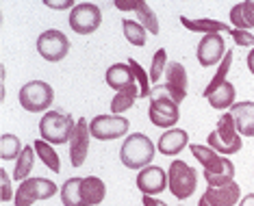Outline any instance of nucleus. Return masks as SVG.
<instances>
[{"label":"nucleus","mask_w":254,"mask_h":206,"mask_svg":"<svg viewBox=\"0 0 254 206\" xmlns=\"http://www.w3.org/2000/svg\"><path fill=\"white\" fill-rule=\"evenodd\" d=\"M189 150L202 165L204 180L209 182V187H226L230 182H235V165L228 156H222L215 150H211L209 146L198 144H191Z\"/></svg>","instance_id":"nucleus-1"},{"label":"nucleus","mask_w":254,"mask_h":206,"mask_svg":"<svg viewBox=\"0 0 254 206\" xmlns=\"http://www.w3.org/2000/svg\"><path fill=\"white\" fill-rule=\"evenodd\" d=\"M157 146L150 141L148 135L143 133H132L124 139L122 148H120V161L128 169H143L152 163Z\"/></svg>","instance_id":"nucleus-2"},{"label":"nucleus","mask_w":254,"mask_h":206,"mask_svg":"<svg viewBox=\"0 0 254 206\" xmlns=\"http://www.w3.org/2000/svg\"><path fill=\"white\" fill-rule=\"evenodd\" d=\"M74 128H76V119L65 111H48L39 119V137L50 146L70 144Z\"/></svg>","instance_id":"nucleus-3"},{"label":"nucleus","mask_w":254,"mask_h":206,"mask_svg":"<svg viewBox=\"0 0 254 206\" xmlns=\"http://www.w3.org/2000/svg\"><path fill=\"white\" fill-rule=\"evenodd\" d=\"M206 144H209L211 150H215L222 156H228V154H237L244 146L241 141V135L235 126V117L230 113H224L222 117L217 119L215 130H211L209 137H206Z\"/></svg>","instance_id":"nucleus-4"},{"label":"nucleus","mask_w":254,"mask_h":206,"mask_svg":"<svg viewBox=\"0 0 254 206\" xmlns=\"http://www.w3.org/2000/svg\"><path fill=\"white\" fill-rule=\"evenodd\" d=\"M150 122L159 128H174L178 122V102L167 94L163 85H154L150 91V108H148Z\"/></svg>","instance_id":"nucleus-5"},{"label":"nucleus","mask_w":254,"mask_h":206,"mask_svg":"<svg viewBox=\"0 0 254 206\" xmlns=\"http://www.w3.org/2000/svg\"><path fill=\"white\" fill-rule=\"evenodd\" d=\"M167 189L176 200H189L198 189V171L185 161H172L167 169Z\"/></svg>","instance_id":"nucleus-6"},{"label":"nucleus","mask_w":254,"mask_h":206,"mask_svg":"<svg viewBox=\"0 0 254 206\" xmlns=\"http://www.w3.org/2000/svg\"><path fill=\"white\" fill-rule=\"evenodd\" d=\"M55 100V89L46 81H31L20 89V104L28 113L48 111Z\"/></svg>","instance_id":"nucleus-7"},{"label":"nucleus","mask_w":254,"mask_h":206,"mask_svg":"<svg viewBox=\"0 0 254 206\" xmlns=\"http://www.w3.org/2000/svg\"><path fill=\"white\" fill-rule=\"evenodd\" d=\"M59 187L48 178H26L15 191V206H33L39 200H50L57 196Z\"/></svg>","instance_id":"nucleus-8"},{"label":"nucleus","mask_w":254,"mask_h":206,"mask_svg":"<svg viewBox=\"0 0 254 206\" xmlns=\"http://www.w3.org/2000/svg\"><path fill=\"white\" fill-rule=\"evenodd\" d=\"M102 24V11L94 2H78L70 11V28L78 35H91Z\"/></svg>","instance_id":"nucleus-9"},{"label":"nucleus","mask_w":254,"mask_h":206,"mask_svg":"<svg viewBox=\"0 0 254 206\" xmlns=\"http://www.w3.org/2000/svg\"><path fill=\"white\" fill-rule=\"evenodd\" d=\"M89 130H91V137L98 141H113L128 133V119L124 115H113V113L96 115L89 122Z\"/></svg>","instance_id":"nucleus-10"},{"label":"nucleus","mask_w":254,"mask_h":206,"mask_svg":"<svg viewBox=\"0 0 254 206\" xmlns=\"http://www.w3.org/2000/svg\"><path fill=\"white\" fill-rule=\"evenodd\" d=\"M37 52L42 54V59L57 63L63 61L70 52V39L63 35L57 28H50V31H44L42 35L37 37Z\"/></svg>","instance_id":"nucleus-11"},{"label":"nucleus","mask_w":254,"mask_h":206,"mask_svg":"<svg viewBox=\"0 0 254 206\" xmlns=\"http://www.w3.org/2000/svg\"><path fill=\"white\" fill-rule=\"evenodd\" d=\"M226 52L228 50H226V44H224V37L219 33H211V35H204L200 39L195 56H198V63L202 67H211L215 63H222Z\"/></svg>","instance_id":"nucleus-12"},{"label":"nucleus","mask_w":254,"mask_h":206,"mask_svg":"<svg viewBox=\"0 0 254 206\" xmlns=\"http://www.w3.org/2000/svg\"><path fill=\"white\" fill-rule=\"evenodd\" d=\"M89 141H91V130H89V122L85 117L76 119V128L72 133L70 139V163L72 167H80L85 163L89 154Z\"/></svg>","instance_id":"nucleus-13"},{"label":"nucleus","mask_w":254,"mask_h":206,"mask_svg":"<svg viewBox=\"0 0 254 206\" xmlns=\"http://www.w3.org/2000/svg\"><path fill=\"white\" fill-rule=\"evenodd\" d=\"M241 202V187L230 182L226 187H209L202 193L198 206H235Z\"/></svg>","instance_id":"nucleus-14"},{"label":"nucleus","mask_w":254,"mask_h":206,"mask_svg":"<svg viewBox=\"0 0 254 206\" xmlns=\"http://www.w3.org/2000/svg\"><path fill=\"white\" fill-rule=\"evenodd\" d=\"M137 189L143 196H157V193L165 191L167 189V171L157 165H148L137 174Z\"/></svg>","instance_id":"nucleus-15"},{"label":"nucleus","mask_w":254,"mask_h":206,"mask_svg":"<svg viewBox=\"0 0 254 206\" xmlns=\"http://www.w3.org/2000/svg\"><path fill=\"white\" fill-rule=\"evenodd\" d=\"M163 87L167 89V94H170L178 104L185 100V96H187V87H189V78H187V70H185L183 63L174 61V63L167 65Z\"/></svg>","instance_id":"nucleus-16"},{"label":"nucleus","mask_w":254,"mask_h":206,"mask_svg":"<svg viewBox=\"0 0 254 206\" xmlns=\"http://www.w3.org/2000/svg\"><path fill=\"white\" fill-rule=\"evenodd\" d=\"M185 146H189V135H187V130H181V128L165 130L157 141V150L161 154H165V156H176V154H181Z\"/></svg>","instance_id":"nucleus-17"},{"label":"nucleus","mask_w":254,"mask_h":206,"mask_svg":"<svg viewBox=\"0 0 254 206\" xmlns=\"http://www.w3.org/2000/svg\"><path fill=\"white\" fill-rule=\"evenodd\" d=\"M230 115L235 117V126L241 137H254V102H237L230 108Z\"/></svg>","instance_id":"nucleus-18"},{"label":"nucleus","mask_w":254,"mask_h":206,"mask_svg":"<svg viewBox=\"0 0 254 206\" xmlns=\"http://www.w3.org/2000/svg\"><path fill=\"white\" fill-rule=\"evenodd\" d=\"M105 81H107L109 87L115 89V91H122V89H128L132 85H137L128 63H113L105 74Z\"/></svg>","instance_id":"nucleus-19"},{"label":"nucleus","mask_w":254,"mask_h":206,"mask_svg":"<svg viewBox=\"0 0 254 206\" xmlns=\"http://www.w3.org/2000/svg\"><path fill=\"white\" fill-rule=\"evenodd\" d=\"M230 22L237 31L254 28V0H241L230 9Z\"/></svg>","instance_id":"nucleus-20"},{"label":"nucleus","mask_w":254,"mask_h":206,"mask_svg":"<svg viewBox=\"0 0 254 206\" xmlns=\"http://www.w3.org/2000/svg\"><path fill=\"white\" fill-rule=\"evenodd\" d=\"M80 193H83V200L87 206H96L100 204L107 196V185L102 182L98 176H85L80 180Z\"/></svg>","instance_id":"nucleus-21"},{"label":"nucleus","mask_w":254,"mask_h":206,"mask_svg":"<svg viewBox=\"0 0 254 206\" xmlns=\"http://www.w3.org/2000/svg\"><path fill=\"white\" fill-rule=\"evenodd\" d=\"M181 24L191 33H204V35H211V33H233V26L224 24L219 20H209V18H200V20H191V18H181Z\"/></svg>","instance_id":"nucleus-22"},{"label":"nucleus","mask_w":254,"mask_h":206,"mask_svg":"<svg viewBox=\"0 0 254 206\" xmlns=\"http://www.w3.org/2000/svg\"><path fill=\"white\" fill-rule=\"evenodd\" d=\"M235 98H237L235 85L226 81L219 89L213 91V94H211L206 100H209V104H211L213 108H219V111H224V108H233V106L237 104Z\"/></svg>","instance_id":"nucleus-23"},{"label":"nucleus","mask_w":254,"mask_h":206,"mask_svg":"<svg viewBox=\"0 0 254 206\" xmlns=\"http://www.w3.org/2000/svg\"><path fill=\"white\" fill-rule=\"evenodd\" d=\"M33 148H35L39 161H42L50 171H57V174H59V171H61V158H59V154L55 152V148L50 144H46L44 139L33 141Z\"/></svg>","instance_id":"nucleus-24"},{"label":"nucleus","mask_w":254,"mask_h":206,"mask_svg":"<svg viewBox=\"0 0 254 206\" xmlns=\"http://www.w3.org/2000/svg\"><path fill=\"white\" fill-rule=\"evenodd\" d=\"M137 98H139V89H137V85H132V87H128V89L118 91V94L113 96V100H111V113L113 115H122L124 111H128V108L135 104Z\"/></svg>","instance_id":"nucleus-25"},{"label":"nucleus","mask_w":254,"mask_h":206,"mask_svg":"<svg viewBox=\"0 0 254 206\" xmlns=\"http://www.w3.org/2000/svg\"><path fill=\"white\" fill-rule=\"evenodd\" d=\"M80 180L83 178H70L61 187V202L63 206H87L80 193Z\"/></svg>","instance_id":"nucleus-26"},{"label":"nucleus","mask_w":254,"mask_h":206,"mask_svg":"<svg viewBox=\"0 0 254 206\" xmlns=\"http://www.w3.org/2000/svg\"><path fill=\"white\" fill-rule=\"evenodd\" d=\"M122 31H124V37H126V42L132 44V46H137V48H141V46H146V28H143L139 22H135V20H128V18H124L122 20Z\"/></svg>","instance_id":"nucleus-27"},{"label":"nucleus","mask_w":254,"mask_h":206,"mask_svg":"<svg viewBox=\"0 0 254 206\" xmlns=\"http://www.w3.org/2000/svg\"><path fill=\"white\" fill-rule=\"evenodd\" d=\"M22 144H20V139L15 135H11V133H2L0 135V158L2 161H13V158H20V154H22Z\"/></svg>","instance_id":"nucleus-28"},{"label":"nucleus","mask_w":254,"mask_h":206,"mask_svg":"<svg viewBox=\"0 0 254 206\" xmlns=\"http://www.w3.org/2000/svg\"><path fill=\"white\" fill-rule=\"evenodd\" d=\"M35 148L31 146H24V150H22L20 154V158H18V163H15V171H13V178L15 180H20V182H24L28 178V174H31V169H33V161H35Z\"/></svg>","instance_id":"nucleus-29"},{"label":"nucleus","mask_w":254,"mask_h":206,"mask_svg":"<svg viewBox=\"0 0 254 206\" xmlns=\"http://www.w3.org/2000/svg\"><path fill=\"white\" fill-rule=\"evenodd\" d=\"M137 15H139V24L146 28L150 35H159V18L154 15V11L150 9L148 2H141V0H137Z\"/></svg>","instance_id":"nucleus-30"},{"label":"nucleus","mask_w":254,"mask_h":206,"mask_svg":"<svg viewBox=\"0 0 254 206\" xmlns=\"http://www.w3.org/2000/svg\"><path fill=\"white\" fill-rule=\"evenodd\" d=\"M230 65H233V50H228L226 56H224V61L219 63V67H217V72H215V76L211 78V83H209V87L204 89V98H209V96L213 94L215 89H219L224 83H226V74L230 70Z\"/></svg>","instance_id":"nucleus-31"},{"label":"nucleus","mask_w":254,"mask_h":206,"mask_svg":"<svg viewBox=\"0 0 254 206\" xmlns=\"http://www.w3.org/2000/svg\"><path fill=\"white\" fill-rule=\"evenodd\" d=\"M128 67L132 70L137 85H139V98H150V91H152V87H150V74H146V70L135 59H128Z\"/></svg>","instance_id":"nucleus-32"},{"label":"nucleus","mask_w":254,"mask_h":206,"mask_svg":"<svg viewBox=\"0 0 254 206\" xmlns=\"http://www.w3.org/2000/svg\"><path fill=\"white\" fill-rule=\"evenodd\" d=\"M167 65H170V63H167V50L159 48L152 56V63H150V83H159L161 76H163L167 70Z\"/></svg>","instance_id":"nucleus-33"},{"label":"nucleus","mask_w":254,"mask_h":206,"mask_svg":"<svg viewBox=\"0 0 254 206\" xmlns=\"http://www.w3.org/2000/svg\"><path fill=\"white\" fill-rule=\"evenodd\" d=\"M230 37H233V42L237 46H241V48H254V35L248 31H237L233 28V33H230Z\"/></svg>","instance_id":"nucleus-34"},{"label":"nucleus","mask_w":254,"mask_h":206,"mask_svg":"<svg viewBox=\"0 0 254 206\" xmlns=\"http://www.w3.org/2000/svg\"><path fill=\"white\" fill-rule=\"evenodd\" d=\"M11 198H13V191H11V180H9L7 171L0 169V200L7 204Z\"/></svg>","instance_id":"nucleus-35"},{"label":"nucleus","mask_w":254,"mask_h":206,"mask_svg":"<svg viewBox=\"0 0 254 206\" xmlns=\"http://www.w3.org/2000/svg\"><path fill=\"white\" fill-rule=\"evenodd\" d=\"M46 7H48V9H74V7H76V2H74V0H59V2H55V0H46Z\"/></svg>","instance_id":"nucleus-36"},{"label":"nucleus","mask_w":254,"mask_h":206,"mask_svg":"<svg viewBox=\"0 0 254 206\" xmlns=\"http://www.w3.org/2000/svg\"><path fill=\"white\" fill-rule=\"evenodd\" d=\"M143 206H167L163 200H157L152 196H143Z\"/></svg>","instance_id":"nucleus-37"},{"label":"nucleus","mask_w":254,"mask_h":206,"mask_svg":"<svg viewBox=\"0 0 254 206\" xmlns=\"http://www.w3.org/2000/svg\"><path fill=\"white\" fill-rule=\"evenodd\" d=\"M115 7H118L120 11H135L137 9V0H132V2H115Z\"/></svg>","instance_id":"nucleus-38"},{"label":"nucleus","mask_w":254,"mask_h":206,"mask_svg":"<svg viewBox=\"0 0 254 206\" xmlns=\"http://www.w3.org/2000/svg\"><path fill=\"white\" fill-rule=\"evenodd\" d=\"M239 206H254V193H250V196H246V198H241Z\"/></svg>","instance_id":"nucleus-39"},{"label":"nucleus","mask_w":254,"mask_h":206,"mask_svg":"<svg viewBox=\"0 0 254 206\" xmlns=\"http://www.w3.org/2000/svg\"><path fill=\"white\" fill-rule=\"evenodd\" d=\"M248 67H250V72L254 74V48L250 50V54H248Z\"/></svg>","instance_id":"nucleus-40"}]
</instances>
